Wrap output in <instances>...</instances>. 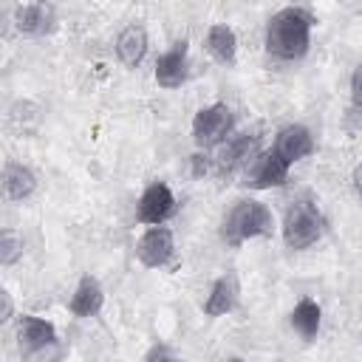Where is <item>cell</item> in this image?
Listing matches in <instances>:
<instances>
[{
	"instance_id": "6",
	"label": "cell",
	"mask_w": 362,
	"mask_h": 362,
	"mask_svg": "<svg viewBox=\"0 0 362 362\" xmlns=\"http://www.w3.org/2000/svg\"><path fill=\"white\" fill-rule=\"evenodd\" d=\"M288 170L291 167L274 150H263L243 170V187H252V189H274V187H283L288 181Z\"/></svg>"
},
{
	"instance_id": "8",
	"label": "cell",
	"mask_w": 362,
	"mask_h": 362,
	"mask_svg": "<svg viewBox=\"0 0 362 362\" xmlns=\"http://www.w3.org/2000/svg\"><path fill=\"white\" fill-rule=\"evenodd\" d=\"M153 76L167 90H175V88H181L187 82V76H189V45H187V40L173 42V48H167L156 59Z\"/></svg>"
},
{
	"instance_id": "19",
	"label": "cell",
	"mask_w": 362,
	"mask_h": 362,
	"mask_svg": "<svg viewBox=\"0 0 362 362\" xmlns=\"http://www.w3.org/2000/svg\"><path fill=\"white\" fill-rule=\"evenodd\" d=\"M20 257H23V240L11 229H3V238H0V263L3 266H14Z\"/></svg>"
},
{
	"instance_id": "16",
	"label": "cell",
	"mask_w": 362,
	"mask_h": 362,
	"mask_svg": "<svg viewBox=\"0 0 362 362\" xmlns=\"http://www.w3.org/2000/svg\"><path fill=\"white\" fill-rule=\"evenodd\" d=\"M34 189H37V175L31 167L20 161H8L3 167V192L8 201H25L34 195Z\"/></svg>"
},
{
	"instance_id": "20",
	"label": "cell",
	"mask_w": 362,
	"mask_h": 362,
	"mask_svg": "<svg viewBox=\"0 0 362 362\" xmlns=\"http://www.w3.org/2000/svg\"><path fill=\"white\" fill-rule=\"evenodd\" d=\"M62 356H65V348L57 342V345H51V348L25 354V362H62Z\"/></svg>"
},
{
	"instance_id": "22",
	"label": "cell",
	"mask_w": 362,
	"mask_h": 362,
	"mask_svg": "<svg viewBox=\"0 0 362 362\" xmlns=\"http://www.w3.org/2000/svg\"><path fill=\"white\" fill-rule=\"evenodd\" d=\"M189 161H192V175H195V178L206 175V173L212 170V164H215L206 153H195V156H189Z\"/></svg>"
},
{
	"instance_id": "21",
	"label": "cell",
	"mask_w": 362,
	"mask_h": 362,
	"mask_svg": "<svg viewBox=\"0 0 362 362\" xmlns=\"http://www.w3.org/2000/svg\"><path fill=\"white\" fill-rule=\"evenodd\" d=\"M144 362H181V356L173 354L167 345H153L150 354L144 356Z\"/></svg>"
},
{
	"instance_id": "5",
	"label": "cell",
	"mask_w": 362,
	"mask_h": 362,
	"mask_svg": "<svg viewBox=\"0 0 362 362\" xmlns=\"http://www.w3.org/2000/svg\"><path fill=\"white\" fill-rule=\"evenodd\" d=\"M175 195L170 189V184L164 181H153L144 187V192L139 195V204H136V218L147 226H164V221H170L175 215Z\"/></svg>"
},
{
	"instance_id": "15",
	"label": "cell",
	"mask_w": 362,
	"mask_h": 362,
	"mask_svg": "<svg viewBox=\"0 0 362 362\" xmlns=\"http://www.w3.org/2000/svg\"><path fill=\"white\" fill-rule=\"evenodd\" d=\"M102 305H105V291H102L99 280L90 277V274H85L76 283L74 294H71V303H68L71 314L74 317H96L102 311Z\"/></svg>"
},
{
	"instance_id": "24",
	"label": "cell",
	"mask_w": 362,
	"mask_h": 362,
	"mask_svg": "<svg viewBox=\"0 0 362 362\" xmlns=\"http://www.w3.org/2000/svg\"><path fill=\"white\" fill-rule=\"evenodd\" d=\"M0 300H3L0 320H3V322H8V320H11V294H8V291H0Z\"/></svg>"
},
{
	"instance_id": "23",
	"label": "cell",
	"mask_w": 362,
	"mask_h": 362,
	"mask_svg": "<svg viewBox=\"0 0 362 362\" xmlns=\"http://www.w3.org/2000/svg\"><path fill=\"white\" fill-rule=\"evenodd\" d=\"M351 102L356 105V107H362V62L354 68V74H351Z\"/></svg>"
},
{
	"instance_id": "3",
	"label": "cell",
	"mask_w": 362,
	"mask_h": 362,
	"mask_svg": "<svg viewBox=\"0 0 362 362\" xmlns=\"http://www.w3.org/2000/svg\"><path fill=\"white\" fill-rule=\"evenodd\" d=\"M325 232V218L320 212V206L308 198H300L294 201L288 209H286V218H283V243L291 249V252H303L308 246H314Z\"/></svg>"
},
{
	"instance_id": "25",
	"label": "cell",
	"mask_w": 362,
	"mask_h": 362,
	"mask_svg": "<svg viewBox=\"0 0 362 362\" xmlns=\"http://www.w3.org/2000/svg\"><path fill=\"white\" fill-rule=\"evenodd\" d=\"M351 184H354V192L362 198V161L354 167V173H351Z\"/></svg>"
},
{
	"instance_id": "11",
	"label": "cell",
	"mask_w": 362,
	"mask_h": 362,
	"mask_svg": "<svg viewBox=\"0 0 362 362\" xmlns=\"http://www.w3.org/2000/svg\"><path fill=\"white\" fill-rule=\"evenodd\" d=\"M57 8L51 3H23L14 8V28L23 37H42L54 28Z\"/></svg>"
},
{
	"instance_id": "9",
	"label": "cell",
	"mask_w": 362,
	"mask_h": 362,
	"mask_svg": "<svg viewBox=\"0 0 362 362\" xmlns=\"http://www.w3.org/2000/svg\"><path fill=\"white\" fill-rule=\"evenodd\" d=\"M272 150L291 167V164L308 158L317 150V144H314V136H311V130L305 124H286V127L277 130Z\"/></svg>"
},
{
	"instance_id": "17",
	"label": "cell",
	"mask_w": 362,
	"mask_h": 362,
	"mask_svg": "<svg viewBox=\"0 0 362 362\" xmlns=\"http://www.w3.org/2000/svg\"><path fill=\"white\" fill-rule=\"evenodd\" d=\"M204 45H206V51H209L218 62H223V65H232V62L238 59V34H235V28L226 25V23L209 25V28H206V37H204Z\"/></svg>"
},
{
	"instance_id": "4",
	"label": "cell",
	"mask_w": 362,
	"mask_h": 362,
	"mask_svg": "<svg viewBox=\"0 0 362 362\" xmlns=\"http://www.w3.org/2000/svg\"><path fill=\"white\" fill-rule=\"evenodd\" d=\"M232 130H235V113L226 102H212L192 116V141L204 150L229 141Z\"/></svg>"
},
{
	"instance_id": "2",
	"label": "cell",
	"mask_w": 362,
	"mask_h": 362,
	"mask_svg": "<svg viewBox=\"0 0 362 362\" xmlns=\"http://www.w3.org/2000/svg\"><path fill=\"white\" fill-rule=\"evenodd\" d=\"M272 226H274L272 209H269L263 201L243 198V201H238V204L226 212V218H223V223H221V238H223V243H229V246H240V243H246V240H255V238L269 235Z\"/></svg>"
},
{
	"instance_id": "18",
	"label": "cell",
	"mask_w": 362,
	"mask_h": 362,
	"mask_svg": "<svg viewBox=\"0 0 362 362\" xmlns=\"http://www.w3.org/2000/svg\"><path fill=\"white\" fill-rule=\"evenodd\" d=\"M288 322H291V328H294L305 342L317 339V334H320V328H322V308H320V303L311 300V297H303V300L291 308Z\"/></svg>"
},
{
	"instance_id": "1",
	"label": "cell",
	"mask_w": 362,
	"mask_h": 362,
	"mask_svg": "<svg viewBox=\"0 0 362 362\" xmlns=\"http://www.w3.org/2000/svg\"><path fill=\"white\" fill-rule=\"evenodd\" d=\"M314 17L300 6H286L274 11L266 23V51L283 62L303 59L311 48Z\"/></svg>"
},
{
	"instance_id": "13",
	"label": "cell",
	"mask_w": 362,
	"mask_h": 362,
	"mask_svg": "<svg viewBox=\"0 0 362 362\" xmlns=\"http://www.w3.org/2000/svg\"><path fill=\"white\" fill-rule=\"evenodd\" d=\"M147 48H150V37L141 23H127L116 37V57L124 68H139L141 59L147 57Z\"/></svg>"
},
{
	"instance_id": "10",
	"label": "cell",
	"mask_w": 362,
	"mask_h": 362,
	"mask_svg": "<svg viewBox=\"0 0 362 362\" xmlns=\"http://www.w3.org/2000/svg\"><path fill=\"white\" fill-rule=\"evenodd\" d=\"M17 339H20L23 356L25 354H34V351H42V348H51V345L59 342L54 322L51 320H42V317H34V314H23L20 317Z\"/></svg>"
},
{
	"instance_id": "14",
	"label": "cell",
	"mask_w": 362,
	"mask_h": 362,
	"mask_svg": "<svg viewBox=\"0 0 362 362\" xmlns=\"http://www.w3.org/2000/svg\"><path fill=\"white\" fill-rule=\"evenodd\" d=\"M238 297H240V286L235 280V274H221L212 286H209V294L204 300V314L206 317H223L229 311H235L238 305Z\"/></svg>"
},
{
	"instance_id": "12",
	"label": "cell",
	"mask_w": 362,
	"mask_h": 362,
	"mask_svg": "<svg viewBox=\"0 0 362 362\" xmlns=\"http://www.w3.org/2000/svg\"><path fill=\"white\" fill-rule=\"evenodd\" d=\"M257 136H235V139H229L223 147H221V156L215 158V167H218V173L221 175H232L235 170H246L249 164H252V158L257 156Z\"/></svg>"
},
{
	"instance_id": "26",
	"label": "cell",
	"mask_w": 362,
	"mask_h": 362,
	"mask_svg": "<svg viewBox=\"0 0 362 362\" xmlns=\"http://www.w3.org/2000/svg\"><path fill=\"white\" fill-rule=\"evenodd\" d=\"M226 362H243V359H240V356H232V359H226Z\"/></svg>"
},
{
	"instance_id": "7",
	"label": "cell",
	"mask_w": 362,
	"mask_h": 362,
	"mask_svg": "<svg viewBox=\"0 0 362 362\" xmlns=\"http://www.w3.org/2000/svg\"><path fill=\"white\" fill-rule=\"evenodd\" d=\"M136 257L144 269H161L175 257V235L170 226H150L139 243H136Z\"/></svg>"
}]
</instances>
